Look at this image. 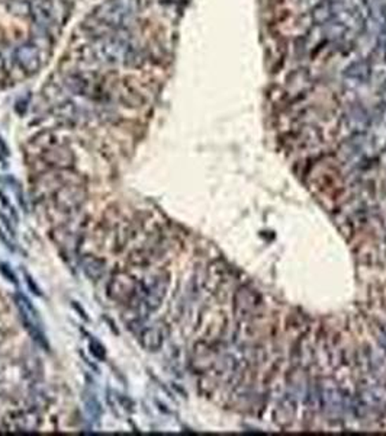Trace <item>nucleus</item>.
<instances>
[{"instance_id": "9", "label": "nucleus", "mask_w": 386, "mask_h": 436, "mask_svg": "<svg viewBox=\"0 0 386 436\" xmlns=\"http://www.w3.org/2000/svg\"><path fill=\"white\" fill-rule=\"evenodd\" d=\"M165 340V332L162 324H155L153 327H148L147 331L141 335V343L148 351H157L158 347L163 345Z\"/></svg>"}, {"instance_id": "4", "label": "nucleus", "mask_w": 386, "mask_h": 436, "mask_svg": "<svg viewBox=\"0 0 386 436\" xmlns=\"http://www.w3.org/2000/svg\"><path fill=\"white\" fill-rule=\"evenodd\" d=\"M386 407V399L382 392L376 388L363 390L356 399V410L371 419L379 418L383 414Z\"/></svg>"}, {"instance_id": "3", "label": "nucleus", "mask_w": 386, "mask_h": 436, "mask_svg": "<svg viewBox=\"0 0 386 436\" xmlns=\"http://www.w3.org/2000/svg\"><path fill=\"white\" fill-rule=\"evenodd\" d=\"M140 282L134 279L127 272H118L112 276L108 283V295L113 301H118L121 304H129L139 295Z\"/></svg>"}, {"instance_id": "10", "label": "nucleus", "mask_w": 386, "mask_h": 436, "mask_svg": "<svg viewBox=\"0 0 386 436\" xmlns=\"http://www.w3.org/2000/svg\"><path fill=\"white\" fill-rule=\"evenodd\" d=\"M241 293L244 294L245 300L241 301V300L237 298V307H238V310L241 312V314H245V316L255 314L256 310L259 309V304H260L257 294H255L252 290H248V288H243Z\"/></svg>"}, {"instance_id": "5", "label": "nucleus", "mask_w": 386, "mask_h": 436, "mask_svg": "<svg viewBox=\"0 0 386 436\" xmlns=\"http://www.w3.org/2000/svg\"><path fill=\"white\" fill-rule=\"evenodd\" d=\"M32 16L37 25L44 31H53L57 27L56 9L50 0H34L32 2Z\"/></svg>"}, {"instance_id": "1", "label": "nucleus", "mask_w": 386, "mask_h": 436, "mask_svg": "<svg viewBox=\"0 0 386 436\" xmlns=\"http://www.w3.org/2000/svg\"><path fill=\"white\" fill-rule=\"evenodd\" d=\"M137 0H106L84 20L83 30L94 38L121 32L137 16Z\"/></svg>"}, {"instance_id": "7", "label": "nucleus", "mask_w": 386, "mask_h": 436, "mask_svg": "<svg viewBox=\"0 0 386 436\" xmlns=\"http://www.w3.org/2000/svg\"><path fill=\"white\" fill-rule=\"evenodd\" d=\"M42 160L51 167L65 169L73 165L75 156L72 155V151L69 148L57 146V147H47V150H44Z\"/></svg>"}, {"instance_id": "8", "label": "nucleus", "mask_w": 386, "mask_h": 436, "mask_svg": "<svg viewBox=\"0 0 386 436\" xmlns=\"http://www.w3.org/2000/svg\"><path fill=\"white\" fill-rule=\"evenodd\" d=\"M167 286H169V276L165 275H158L157 278H154L153 283L150 287L144 288V302H147L148 309H155L158 304L162 302L165 294H166V290H167Z\"/></svg>"}, {"instance_id": "2", "label": "nucleus", "mask_w": 386, "mask_h": 436, "mask_svg": "<svg viewBox=\"0 0 386 436\" xmlns=\"http://www.w3.org/2000/svg\"><path fill=\"white\" fill-rule=\"evenodd\" d=\"M90 57L102 64L132 65L140 61L141 50L131 37L117 32L95 38L90 46Z\"/></svg>"}, {"instance_id": "6", "label": "nucleus", "mask_w": 386, "mask_h": 436, "mask_svg": "<svg viewBox=\"0 0 386 436\" xmlns=\"http://www.w3.org/2000/svg\"><path fill=\"white\" fill-rule=\"evenodd\" d=\"M15 60L25 72H37L42 64V53L41 49L35 44H25L16 50Z\"/></svg>"}]
</instances>
